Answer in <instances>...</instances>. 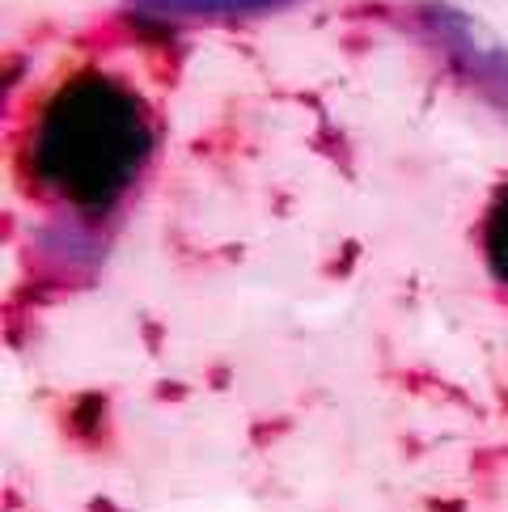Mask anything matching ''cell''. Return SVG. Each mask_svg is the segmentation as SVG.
I'll list each match as a JSON object with an SVG mask.
<instances>
[{
  "label": "cell",
  "mask_w": 508,
  "mask_h": 512,
  "mask_svg": "<svg viewBox=\"0 0 508 512\" xmlns=\"http://www.w3.org/2000/svg\"><path fill=\"white\" fill-rule=\"evenodd\" d=\"M153 153L144 102L111 72H72L26 132V174L43 195L77 212L115 208Z\"/></svg>",
  "instance_id": "6da1fadb"
},
{
  "label": "cell",
  "mask_w": 508,
  "mask_h": 512,
  "mask_svg": "<svg viewBox=\"0 0 508 512\" xmlns=\"http://www.w3.org/2000/svg\"><path fill=\"white\" fill-rule=\"evenodd\" d=\"M428 26L453 51V56H458V64L470 72V81H483L487 89H492V98L500 106H508V56L504 51L492 39H483L479 26L470 22V17H462V13L432 9Z\"/></svg>",
  "instance_id": "7a4b0ae2"
},
{
  "label": "cell",
  "mask_w": 508,
  "mask_h": 512,
  "mask_svg": "<svg viewBox=\"0 0 508 512\" xmlns=\"http://www.w3.org/2000/svg\"><path fill=\"white\" fill-rule=\"evenodd\" d=\"M288 0H132V9L157 22H212V17H250L271 13Z\"/></svg>",
  "instance_id": "3957f363"
},
{
  "label": "cell",
  "mask_w": 508,
  "mask_h": 512,
  "mask_svg": "<svg viewBox=\"0 0 508 512\" xmlns=\"http://www.w3.org/2000/svg\"><path fill=\"white\" fill-rule=\"evenodd\" d=\"M483 250H487V267H492V276L508 288V187L500 191V199L492 204V212H487Z\"/></svg>",
  "instance_id": "277c9868"
}]
</instances>
